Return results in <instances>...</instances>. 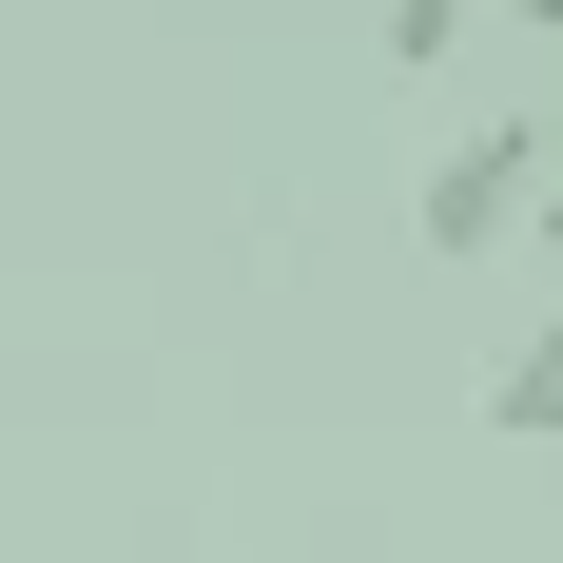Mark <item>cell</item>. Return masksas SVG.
<instances>
[{"label":"cell","instance_id":"cell-2","mask_svg":"<svg viewBox=\"0 0 563 563\" xmlns=\"http://www.w3.org/2000/svg\"><path fill=\"white\" fill-rule=\"evenodd\" d=\"M486 428H506V448H563V311L506 350V369H486Z\"/></svg>","mask_w":563,"mask_h":563},{"label":"cell","instance_id":"cell-4","mask_svg":"<svg viewBox=\"0 0 563 563\" xmlns=\"http://www.w3.org/2000/svg\"><path fill=\"white\" fill-rule=\"evenodd\" d=\"M525 233H544V253H563V117H544V214H525Z\"/></svg>","mask_w":563,"mask_h":563},{"label":"cell","instance_id":"cell-5","mask_svg":"<svg viewBox=\"0 0 563 563\" xmlns=\"http://www.w3.org/2000/svg\"><path fill=\"white\" fill-rule=\"evenodd\" d=\"M506 20H525V40H563V0H506Z\"/></svg>","mask_w":563,"mask_h":563},{"label":"cell","instance_id":"cell-3","mask_svg":"<svg viewBox=\"0 0 563 563\" xmlns=\"http://www.w3.org/2000/svg\"><path fill=\"white\" fill-rule=\"evenodd\" d=\"M466 20H486V0H389L369 40H389V78H428V58H466Z\"/></svg>","mask_w":563,"mask_h":563},{"label":"cell","instance_id":"cell-1","mask_svg":"<svg viewBox=\"0 0 563 563\" xmlns=\"http://www.w3.org/2000/svg\"><path fill=\"white\" fill-rule=\"evenodd\" d=\"M525 214H544V117H466L428 156V253H506Z\"/></svg>","mask_w":563,"mask_h":563}]
</instances>
